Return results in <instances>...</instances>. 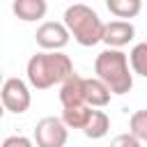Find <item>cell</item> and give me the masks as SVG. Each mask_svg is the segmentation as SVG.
<instances>
[{"label": "cell", "mask_w": 147, "mask_h": 147, "mask_svg": "<svg viewBox=\"0 0 147 147\" xmlns=\"http://www.w3.org/2000/svg\"><path fill=\"white\" fill-rule=\"evenodd\" d=\"M64 25L69 28L71 37L76 44L90 48V46H96L99 41H103V30H106V23L99 18V14L83 5V2H74L64 9V16H62Z\"/></svg>", "instance_id": "obj_3"}, {"label": "cell", "mask_w": 147, "mask_h": 147, "mask_svg": "<svg viewBox=\"0 0 147 147\" xmlns=\"http://www.w3.org/2000/svg\"><path fill=\"white\" fill-rule=\"evenodd\" d=\"M110 96H113V90L108 87L106 80H101L99 76L94 78H85V101L92 106V108H103L110 103Z\"/></svg>", "instance_id": "obj_9"}, {"label": "cell", "mask_w": 147, "mask_h": 147, "mask_svg": "<svg viewBox=\"0 0 147 147\" xmlns=\"http://www.w3.org/2000/svg\"><path fill=\"white\" fill-rule=\"evenodd\" d=\"M69 39H71V32H69V28L64 25V21H62V23H57V21H46V23H41V25L37 28V32H34V41H37V46L44 48V51H62V48L69 44Z\"/></svg>", "instance_id": "obj_6"}, {"label": "cell", "mask_w": 147, "mask_h": 147, "mask_svg": "<svg viewBox=\"0 0 147 147\" xmlns=\"http://www.w3.org/2000/svg\"><path fill=\"white\" fill-rule=\"evenodd\" d=\"M92 115V106L90 103H80V106H69V108H62V119L69 129H85L87 119Z\"/></svg>", "instance_id": "obj_11"}, {"label": "cell", "mask_w": 147, "mask_h": 147, "mask_svg": "<svg viewBox=\"0 0 147 147\" xmlns=\"http://www.w3.org/2000/svg\"><path fill=\"white\" fill-rule=\"evenodd\" d=\"M133 37H136V28L129 18H117V21L106 23V30H103V44L106 46L124 48L129 41H133Z\"/></svg>", "instance_id": "obj_7"}, {"label": "cell", "mask_w": 147, "mask_h": 147, "mask_svg": "<svg viewBox=\"0 0 147 147\" xmlns=\"http://www.w3.org/2000/svg\"><path fill=\"white\" fill-rule=\"evenodd\" d=\"M2 147H32V140L23 138V136H11V138L2 140Z\"/></svg>", "instance_id": "obj_17"}, {"label": "cell", "mask_w": 147, "mask_h": 147, "mask_svg": "<svg viewBox=\"0 0 147 147\" xmlns=\"http://www.w3.org/2000/svg\"><path fill=\"white\" fill-rule=\"evenodd\" d=\"M113 145H126V147H138L140 145V138L133 133V131H129V133H124V136H117V138H113Z\"/></svg>", "instance_id": "obj_16"}, {"label": "cell", "mask_w": 147, "mask_h": 147, "mask_svg": "<svg viewBox=\"0 0 147 147\" xmlns=\"http://www.w3.org/2000/svg\"><path fill=\"white\" fill-rule=\"evenodd\" d=\"M129 60H131V69L133 74L147 78V41H140L131 48L129 53Z\"/></svg>", "instance_id": "obj_14"}, {"label": "cell", "mask_w": 147, "mask_h": 147, "mask_svg": "<svg viewBox=\"0 0 147 147\" xmlns=\"http://www.w3.org/2000/svg\"><path fill=\"white\" fill-rule=\"evenodd\" d=\"M28 83L34 90H48L74 74V62L62 51H39L28 60Z\"/></svg>", "instance_id": "obj_1"}, {"label": "cell", "mask_w": 147, "mask_h": 147, "mask_svg": "<svg viewBox=\"0 0 147 147\" xmlns=\"http://www.w3.org/2000/svg\"><path fill=\"white\" fill-rule=\"evenodd\" d=\"M60 103H62V108L87 103V101H85V78L78 76L76 71H74L67 80L60 83Z\"/></svg>", "instance_id": "obj_8"}, {"label": "cell", "mask_w": 147, "mask_h": 147, "mask_svg": "<svg viewBox=\"0 0 147 147\" xmlns=\"http://www.w3.org/2000/svg\"><path fill=\"white\" fill-rule=\"evenodd\" d=\"M0 96H2V106H5L9 113H16V115L25 113V110L30 108V103H32L28 83H25L23 78H16V76H11V78H7V80L2 83Z\"/></svg>", "instance_id": "obj_5"}, {"label": "cell", "mask_w": 147, "mask_h": 147, "mask_svg": "<svg viewBox=\"0 0 147 147\" xmlns=\"http://www.w3.org/2000/svg\"><path fill=\"white\" fill-rule=\"evenodd\" d=\"M106 7L117 18H136L142 9V0H106Z\"/></svg>", "instance_id": "obj_13"}, {"label": "cell", "mask_w": 147, "mask_h": 147, "mask_svg": "<svg viewBox=\"0 0 147 147\" xmlns=\"http://www.w3.org/2000/svg\"><path fill=\"white\" fill-rule=\"evenodd\" d=\"M11 11L16 14V18L32 23V21H41L48 11L46 0H14L11 2Z\"/></svg>", "instance_id": "obj_10"}, {"label": "cell", "mask_w": 147, "mask_h": 147, "mask_svg": "<svg viewBox=\"0 0 147 147\" xmlns=\"http://www.w3.org/2000/svg\"><path fill=\"white\" fill-rule=\"evenodd\" d=\"M108 129H110V117H108L103 110H92V115H90L83 133H85L90 140H99V138H103V136L108 133Z\"/></svg>", "instance_id": "obj_12"}, {"label": "cell", "mask_w": 147, "mask_h": 147, "mask_svg": "<svg viewBox=\"0 0 147 147\" xmlns=\"http://www.w3.org/2000/svg\"><path fill=\"white\" fill-rule=\"evenodd\" d=\"M129 131H133L140 142H147V110H136L129 119Z\"/></svg>", "instance_id": "obj_15"}, {"label": "cell", "mask_w": 147, "mask_h": 147, "mask_svg": "<svg viewBox=\"0 0 147 147\" xmlns=\"http://www.w3.org/2000/svg\"><path fill=\"white\" fill-rule=\"evenodd\" d=\"M94 74L108 83L113 94H126L133 87V69L131 60L122 48H106L94 60Z\"/></svg>", "instance_id": "obj_2"}, {"label": "cell", "mask_w": 147, "mask_h": 147, "mask_svg": "<svg viewBox=\"0 0 147 147\" xmlns=\"http://www.w3.org/2000/svg\"><path fill=\"white\" fill-rule=\"evenodd\" d=\"M69 138V126L62 117H44L34 126V142L39 147H64Z\"/></svg>", "instance_id": "obj_4"}]
</instances>
